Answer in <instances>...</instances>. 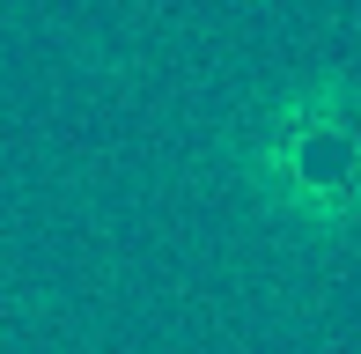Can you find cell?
I'll list each match as a JSON object with an SVG mask.
<instances>
[{
	"mask_svg": "<svg viewBox=\"0 0 361 354\" xmlns=\"http://www.w3.org/2000/svg\"><path fill=\"white\" fill-rule=\"evenodd\" d=\"M236 185L258 214L295 236H361V89L347 74H310L251 111L236 133Z\"/></svg>",
	"mask_w": 361,
	"mask_h": 354,
	"instance_id": "cell-1",
	"label": "cell"
}]
</instances>
